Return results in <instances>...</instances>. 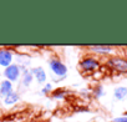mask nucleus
Returning <instances> with one entry per match:
<instances>
[{"label": "nucleus", "instance_id": "7ed1b4c3", "mask_svg": "<svg viewBox=\"0 0 127 122\" xmlns=\"http://www.w3.org/2000/svg\"><path fill=\"white\" fill-rule=\"evenodd\" d=\"M13 61V55L9 50H0V65L9 67Z\"/></svg>", "mask_w": 127, "mask_h": 122}, {"label": "nucleus", "instance_id": "423d86ee", "mask_svg": "<svg viewBox=\"0 0 127 122\" xmlns=\"http://www.w3.org/2000/svg\"><path fill=\"white\" fill-rule=\"evenodd\" d=\"M13 91V85H11V82L10 81H3L1 82V85H0V96H8L10 92Z\"/></svg>", "mask_w": 127, "mask_h": 122}, {"label": "nucleus", "instance_id": "0eeeda50", "mask_svg": "<svg viewBox=\"0 0 127 122\" xmlns=\"http://www.w3.org/2000/svg\"><path fill=\"white\" fill-rule=\"evenodd\" d=\"M31 74H34V75H35V77H36V80H37L39 82H44V81L46 80V74H45V71L42 70V67L34 69Z\"/></svg>", "mask_w": 127, "mask_h": 122}, {"label": "nucleus", "instance_id": "9d476101", "mask_svg": "<svg viewBox=\"0 0 127 122\" xmlns=\"http://www.w3.org/2000/svg\"><path fill=\"white\" fill-rule=\"evenodd\" d=\"M31 80H32V74H31V72H28V71H26V72L24 74V79H23V82H24V85H25V86L30 85Z\"/></svg>", "mask_w": 127, "mask_h": 122}, {"label": "nucleus", "instance_id": "6e6552de", "mask_svg": "<svg viewBox=\"0 0 127 122\" xmlns=\"http://www.w3.org/2000/svg\"><path fill=\"white\" fill-rule=\"evenodd\" d=\"M18 100H19L18 93H15V92H13V91H11V92L5 97V103H6V105H13V103H15Z\"/></svg>", "mask_w": 127, "mask_h": 122}, {"label": "nucleus", "instance_id": "20e7f679", "mask_svg": "<svg viewBox=\"0 0 127 122\" xmlns=\"http://www.w3.org/2000/svg\"><path fill=\"white\" fill-rule=\"evenodd\" d=\"M4 75L8 77V80L15 81V80H18V77H19V75H20V70H19V67H18L16 65H10L9 67H6Z\"/></svg>", "mask_w": 127, "mask_h": 122}, {"label": "nucleus", "instance_id": "9b49d317", "mask_svg": "<svg viewBox=\"0 0 127 122\" xmlns=\"http://www.w3.org/2000/svg\"><path fill=\"white\" fill-rule=\"evenodd\" d=\"M92 50H98L100 52H107L110 49H106V47H100V46H94Z\"/></svg>", "mask_w": 127, "mask_h": 122}, {"label": "nucleus", "instance_id": "f03ea898", "mask_svg": "<svg viewBox=\"0 0 127 122\" xmlns=\"http://www.w3.org/2000/svg\"><path fill=\"white\" fill-rule=\"evenodd\" d=\"M110 64H111L115 69H117L118 71H121V72H127V61H126V60H122V59H120V57H112V59L110 60Z\"/></svg>", "mask_w": 127, "mask_h": 122}, {"label": "nucleus", "instance_id": "ddd939ff", "mask_svg": "<svg viewBox=\"0 0 127 122\" xmlns=\"http://www.w3.org/2000/svg\"><path fill=\"white\" fill-rule=\"evenodd\" d=\"M50 89H51V85H46V86L44 87V90H42V92H44V93H46V92H47V91H49Z\"/></svg>", "mask_w": 127, "mask_h": 122}, {"label": "nucleus", "instance_id": "39448f33", "mask_svg": "<svg viewBox=\"0 0 127 122\" xmlns=\"http://www.w3.org/2000/svg\"><path fill=\"white\" fill-rule=\"evenodd\" d=\"M81 67L85 70V71H92L98 67V62L95 60V59H85L81 61Z\"/></svg>", "mask_w": 127, "mask_h": 122}, {"label": "nucleus", "instance_id": "1a4fd4ad", "mask_svg": "<svg viewBox=\"0 0 127 122\" xmlns=\"http://www.w3.org/2000/svg\"><path fill=\"white\" fill-rule=\"evenodd\" d=\"M126 95H127V89H126V87H118V89H116V91H115V97H116L117 100H122Z\"/></svg>", "mask_w": 127, "mask_h": 122}, {"label": "nucleus", "instance_id": "f8f14e48", "mask_svg": "<svg viewBox=\"0 0 127 122\" xmlns=\"http://www.w3.org/2000/svg\"><path fill=\"white\" fill-rule=\"evenodd\" d=\"M112 122H127V117H118V118H115Z\"/></svg>", "mask_w": 127, "mask_h": 122}, {"label": "nucleus", "instance_id": "f257e3e1", "mask_svg": "<svg viewBox=\"0 0 127 122\" xmlns=\"http://www.w3.org/2000/svg\"><path fill=\"white\" fill-rule=\"evenodd\" d=\"M50 66H51V70L54 71V74L59 75V76H64L66 72H67V69L66 66L64 65L61 61H51L50 62Z\"/></svg>", "mask_w": 127, "mask_h": 122}]
</instances>
